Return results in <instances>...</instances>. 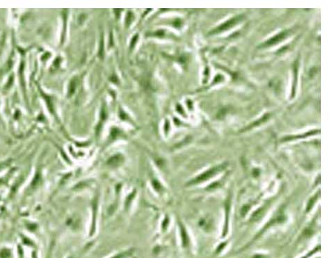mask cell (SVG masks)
I'll use <instances>...</instances> for the list:
<instances>
[{
    "mask_svg": "<svg viewBox=\"0 0 329 258\" xmlns=\"http://www.w3.org/2000/svg\"><path fill=\"white\" fill-rule=\"evenodd\" d=\"M242 18V16H237V17H233V18H232L231 19H230V20L227 21L226 22H225L224 24H223L222 25H221L219 27L216 28V29H214V31L213 32H212V33H219V32H221L223 31H225V30L228 29V28H230L232 27V26L235 25L236 24H237V22H239V21H241V19Z\"/></svg>",
    "mask_w": 329,
    "mask_h": 258,
    "instance_id": "7a4b0ae2",
    "label": "cell"
},
{
    "mask_svg": "<svg viewBox=\"0 0 329 258\" xmlns=\"http://www.w3.org/2000/svg\"><path fill=\"white\" fill-rule=\"evenodd\" d=\"M319 193H316V194L314 195L313 197H312V198L310 199V201L308 202V203H307V207H306L307 211H310V209H312V206L314 205V202H316V199H317V197H318V196H319Z\"/></svg>",
    "mask_w": 329,
    "mask_h": 258,
    "instance_id": "277c9868",
    "label": "cell"
},
{
    "mask_svg": "<svg viewBox=\"0 0 329 258\" xmlns=\"http://www.w3.org/2000/svg\"><path fill=\"white\" fill-rule=\"evenodd\" d=\"M226 166H227V163H223V164L219 165V166L214 167V168L210 169V170H208L207 171L203 172V174H201V175H199L198 177H196V178L191 180V182L189 183V184H197V183L203 182V181L205 180H207V179L214 177V176L216 175V174L224 170V169L226 168Z\"/></svg>",
    "mask_w": 329,
    "mask_h": 258,
    "instance_id": "6da1fadb",
    "label": "cell"
},
{
    "mask_svg": "<svg viewBox=\"0 0 329 258\" xmlns=\"http://www.w3.org/2000/svg\"><path fill=\"white\" fill-rule=\"evenodd\" d=\"M286 35H287V33H286V32H282V33H280V34L277 35L276 36L274 37V38L270 39L269 40H268L267 42H265V43H264L263 45L268 46V45H273V44L276 43L277 42L280 41V40H281L282 39H283L284 38H285Z\"/></svg>",
    "mask_w": 329,
    "mask_h": 258,
    "instance_id": "3957f363",
    "label": "cell"
},
{
    "mask_svg": "<svg viewBox=\"0 0 329 258\" xmlns=\"http://www.w3.org/2000/svg\"><path fill=\"white\" fill-rule=\"evenodd\" d=\"M75 88H76V82L75 81V79H73L70 82V83L69 95H72L73 92H74Z\"/></svg>",
    "mask_w": 329,
    "mask_h": 258,
    "instance_id": "8992f818",
    "label": "cell"
},
{
    "mask_svg": "<svg viewBox=\"0 0 329 258\" xmlns=\"http://www.w3.org/2000/svg\"><path fill=\"white\" fill-rule=\"evenodd\" d=\"M128 255V252H125V253H123V254H121V255H117L116 257H114V258H125V257H127V255Z\"/></svg>",
    "mask_w": 329,
    "mask_h": 258,
    "instance_id": "ba28073f",
    "label": "cell"
},
{
    "mask_svg": "<svg viewBox=\"0 0 329 258\" xmlns=\"http://www.w3.org/2000/svg\"><path fill=\"white\" fill-rule=\"evenodd\" d=\"M3 167V164H2V163H1V164H0V170H1V168H2Z\"/></svg>",
    "mask_w": 329,
    "mask_h": 258,
    "instance_id": "9c48e42d",
    "label": "cell"
},
{
    "mask_svg": "<svg viewBox=\"0 0 329 258\" xmlns=\"http://www.w3.org/2000/svg\"><path fill=\"white\" fill-rule=\"evenodd\" d=\"M262 211H263V209H260L257 211H255V213H253L251 219L253 220V221H254V220H258L259 218H260L261 217V216L262 215Z\"/></svg>",
    "mask_w": 329,
    "mask_h": 258,
    "instance_id": "5b68a950",
    "label": "cell"
},
{
    "mask_svg": "<svg viewBox=\"0 0 329 258\" xmlns=\"http://www.w3.org/2000/svg\"><path fill=\"white\" fill-rule=\"evenodd\" d=\"M249 209H250V206H249V205H247V204H246V205H244V207L241 208V211H240V213H241V216H244L246 214V213L248 212V211L249 210Z\"/></svg>",
    "mask_w": 329,
    "mask_h": 258,
    "instance_id": "52a82bcc",
    "label": "cell"
}]
</instances>
